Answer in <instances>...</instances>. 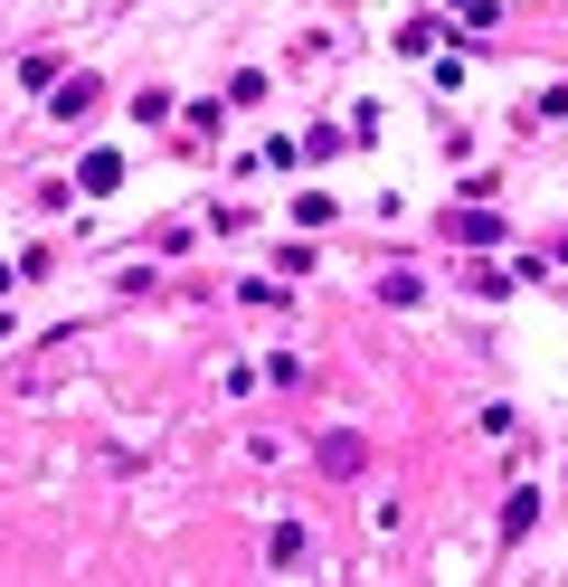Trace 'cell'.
<instances>
[{"instance_id": "cell-1", "label": "cell", "mask_w": 568, "mask_h": 587, "mask_svg": "<svg viewBox=\"0 0 568 587\" xmlns=\"http://www.w3.org/2000/svg\"><path fill=\"white\" fill-rule=\"evenodd\" d=\"M323 465L331 474H360V436H323Z\"/></svg>"}]
</instances>
